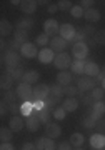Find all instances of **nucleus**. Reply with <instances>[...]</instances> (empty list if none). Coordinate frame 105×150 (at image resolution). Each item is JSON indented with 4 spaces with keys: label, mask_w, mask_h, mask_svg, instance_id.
<instances>
[{
    "label": "nucleus",
    "mask_w": 105,
    "mask_h": 150,
    "mask_svg": "<svg viewBox=\"0 0 105 150\" xmlns=\"http://www.w3.org/2000/svg\"><path fill=\"white\" fill-rule=\"evenodd\" d=\"M17 97L20 98L22 102H28V100H32L33 98V87L28 85V83H18V87H17Z\"/></svg>",
    "instance_id": "nucleus-4"
},
{
    "label": "nucleus",
    "mask_w": 105,
    "mask_h": 150,
    "mask_svg": "<svg viewBox=\"0 0 105 150\" xmlns=\"http://www.w3.org/2000/svg\"><path fill=\"white\" fill-rule=\"evenodd\" d=\"M62 38H65L67 42L74 40L75 42V35H77V28L72 25V23H62L60 25V33H58Z\"/></svg>",
    "instance_id": "nucleus-6"
},
{
    "label": "nucleus",
    "mask_w": 105,
    "mask_h": 150,
    "mask_svg": "<svg viewBox=\"0 0 105 150\" xmlns=\"http://www.w3.org/2000/svg\"><path fill=\"white\" fill-rule=\"evenodd\" d=\"M7 112H9V103H5L4 100H2V105H0V115H2V117H5Z\"/></svg>",
    "instance_id": "nucleus-53"
},
{
    "label": "nucleus",
    "mask_w": 105,
    "mask_h": 150,
    "mask_svg": "<svg viewBox=\"0 0 105 150\" xmlns=\"http://www.w3.org/2000/svg\"><path fill=\"white\" fill-rule=\"evenodd\" d=\"M95 130H97V134H104V135H105V120H104V118L97 122V125H95Z\"/></svg>",
    "instance_id": "nucleus-48"
},
{
    "label": "nucleus",
    "mask_w": 105,
    "mask_h": 150,
    "mask_svg": "<svg viewBox=\"0 0 105 150\" xmlns=\"http://www.w3.org/2000/svg\"><path fill=\"white\" fill-rule=\"evenodd\" d=\"M90 147L92 149H104L105 147V135L104 134H94L90 135Z\"/></svg>",
    "instance_id": "nucleus-19"
},
{
    "label": "nucleus",
    "mask_w": 105,
    "mask_h": 150,
    "mask_svg": "<svg viewBox=\"0 0 105 150\" xmlns=\"http://www.w3.org/2000/svg\"><path fill=\"white\" fill-rule=\"evenodd\" d=\"M50 113H53V110L52 108H43V110H40V112H37V117H38V120H40V123H50Z\"/></svg>",
    "instance_id": "nucleus-28"
},
{
    "label": "nucleus",
    "mask_w": 105,
    "mask_h": 150,
    "mask_svg": "<svg viewBox=\"0 0 105 150\" xmlns=\"http://www.w3.org/2000/svg\"><path fill=\"white\" fill-rule=\"evenodd\" d=\"M62 95H63V87L62 85L55 83V85L50 87V97H57V98H60Z\"/></svg>",
    "instance_id": "nucleus-38"
},
{
    "label": "nucleus",
    "mask_w": 105,
    "mask_h": 150,
    "mask_svg": "<svg viewBox=\"0 0 105 150\" xmlns=\"http://www.w3.org/2000/svg\"><path fill=\"white\" fill-rule=\"evenodd\" d=\"M43 32L47 33L48 37H57V33H60V25L55 18H48L43 23Z\"/></svg>",
    "instance_id": "nucleus-7"
},
{
    "label": "nucleus",
    "mask_w": 105,
    "mask_h": 150,
    "mask_svg": "<svg viewBox=\"0 0 105 150\" xmlns=\"http://www.w3.org/2000/svg\"><path fill=\"white\" fill-rule=\"evenodd\" d=\"M15 98H18V97H17V92H13V90H7L2 93V100L5 103H9V105L15 103Z\"/></svg>",
    "instance_id": "nucleus-32"
},
{
    "label": "nucleus",
    "mask_w": 105,
    "mask_h": 150,
    "mask_svg": "<svg viewBox=\"0 0 105 150\" xmlns=\"http://www.w3.org/2000/svg\"><path fill=\"white\" fill-rule=\"evenodd\" d=\"M90 95H92V98H94V102H100V100H104L105 90L102 88V87H95L94 90L90 92Z\"/></svg>",
    "instance_id": "nucleus-35"
},
{
    "label": "nucleus",
    "mask_w": 105,
    "mask_h": 150,
    "mask_svg": "<svg viewBox=\"0 0 105 150\" xmlns=\"http://www.w3.org/2000/svg\"><path fill=\"white\" fill-rule=\"evenodd\" d=\"M90 43V47H95V45H97V43H95V40H94V37L92 38H89V42H87V45H89Z\"/></svg>",
    "instance_id": "nucleus-59"
},
{
    "label": "nucleus",
    "mask_w": 105,
    "mask_h": 150,
    "mask_svg": "<svg viewBox=\"0 0 105 150\" xmlns=\"http://www.w3.org/2000/svg\"><path fill=\"white\" fill-rule=\"evenodd\" d=\"M35 145H37V150H55L57 149L53 139H50V137H40Z\"/></svg>",
    "instance_id": "nucleus-12"
},
{
    "label": "nucleus",
    "mask_w": 105,
    "mask_h": 150,
    "mask_svg": "<svg viewBox=\"0 0 105 150\" xmlns=\"http://www.w3.org/2000/svg\"><path fill=\"white\" fill-rule=\"evenodd\" d=\"M94 0H82L80 2V7L84 8V10H89V8H94Z\"/></svg>",
    "instance_id": "nucleus-49"
},
{
    "label": "nucleus",
    "mask_w": 105,
    "mask_h": 150,
    "mask_svg": "<svg viewBox=\"0 0 105 150\" xmlns=\"http://www.w3.org/2000/svg\"><path fill=\"white\" fill-rule=\"evenodd\" d=\"M4 65H7V69H17L20 67V62H22V57L18 52H13V50H7L4 52Z\"/></svg>",
    "instance_id": "nucleus-1"
},
{
    "label": "nucleus",
    "mask_w": 105,
    "mask_h": 150,
    "mask_svg": "<svg viewBox=\"0 0 105 150\" xmlns=\"http://www.w3.org/2000/svg\"><path fill=\"white\" fill-rule=\"evenodd\" d=\"M13 79H12L10 75L7 74H2V77H0V87H2V90L7 92V90H12V85H13Z\"/></svg>",
    "instance_id": "nucleus-23"
},
{
    "label": "nucleus",
    "mask_w": 105,
    "mask_h": 150,
    "mask_svg": "<svg viewBox=\"0 0 105 150\" xmlns=\"http://www.w3.org/2000/svg\"><path fill=\"white\" fill-rule=\"evenodd\" d=\"M52 115L55 120H63V118L67 117V110H63V107H55Z\"/></svg>",
    "instance_id": "nucleus-39"
},
{
    "label": "nucleus",
    "mask_w": 105,
    "mask_h": 150,
    "mask_svg": "<svg viewBox=\"0 0 105 150\" xmlns=\"http://www.w3.org/2000/svg\"><path fill=\"white\" fill-rule=\"evenodd\" d=\"M47 10H48V13H55V12L58 10V5L57 4H50V5L47 7Z\"/></svg>",
    "instance_id": "nucleus-57"
},
{
    "label": "nucleus",
    "mask_w": 105,
    "mask_h": 150,
    "mask_svg": "<svg viewBox=\"0 0 105 150\" xmlns=\"http://www.w3.org/2000/svg\"><path fill=\"white\" fill-rule=\"evenodd\" d=\"M57 5H58V10H62V12H65V10H72V7H74L70 0H58Z\"/></svg>",
    "instance_id": "nucleus-43"
},
{
    "label": "nucleus",
    "mask_w": 105,
    "mask_h": 150,
    "mask_svg": "<svg viewBox=\"0 0 105 150\" xmlns=\"http://www.w3.org/2000/svg\"><path fill=\"white\" fill-rule=\"evenodd\" d=\"M104 74H105V69H104Z\"/></svg>",
    "instance_id": "nucleus-64"
},
{
    "label": "nucleus",
    "mask_w": 105,
    "mask_h": 150,
    "mask_svg": "<svg viewBox=\"0 0 105 150\" xmlns=\"http://www.w3.org/2000/svg\"><path fill=\"white\" fill-rule=\"evenodd\" d=\"M45 134H47V137H50V139H57V137L62 135V129H60L58 123L50 122V123L45 125Z\"/></svg>",
    "instance_id": "nucleus-17"
},
{
    "label": "nucleus",
    "mask_w": 105,
    "mask_h": 150,
    "mask_svg": "<svg viewBox=\"0 0 105 150\" xmlns=\"http://www.w3.org/2000/svg\"><path fill=\"white\" fill-rule=\"evenodd\" d=\"M92 108H94L95 112H99V113H102V115H105V100H100V102H94Z\"/></svg>",
    "instance_id": "nucleus-46"
},
{
    "label": "nucleus",
    "mask_w": 105,
    "mask_h": 150,
    "mask_svg": "<svg viewBox=\"0 0 105 150\" xmlns=\"http://www.w3.org/2000/svg\"><path fill=\"white\" fill-rule=\"evenodd\" d=\"M12 137H13V132H12L10 127H2L0 129V140H2V144H10Z\"/></svg>",
    "instance_id": "nucleus-27"
},
{
    "label": "nucleus",
    "mask_w": 105,
    "mask_h": 150,
    "mask_svg": "<svg viewBox=\"0 0 105 150\" xmlns=\"http://www.w3.org/2000/svg\"><path fill=\"white\" fill-rule=\"evenodd\" d=\"M70 13H72V18L77 20V18H82V17H84L85 10L80 5H74V7H72V10H70Z\"/></svg>",
    "instance_id": "nucleus-40"
},
{
    "label": "nucleus",
    "mask_w": 105,
    "mask_h": 150,
    "mask_svg": "<svg viewBox=\"0 0 105 150\" xmlns=\"http://www.w3.org/2000/svg\"><path fill=\"white\" fill-rule=\"evenodd\" d=\"M33 28V20L32 18H22V20H18V23H17V30H25V32H28V30H32Z\"/></svg>",
    "instance_id": "nucleus-29"
},
{
    "label": "nucleus",
    "mask_w": 105,
    "mask_h": 150,
    "mask_svg": "<svg viewBox=\"0 0 105 150\" xmlns=\"http://www.w3.org/2000/svg\"><path fill=\"white\" fill-rule=\"evenodd\" d=\"M68 47V42L65 40V38H62L60 35L58 37H53L52 40H50V48H52L55 54H62V52H65Z\"/></svg>",
    "instance_id": "nucleus-9"
},
{
    "label": "nucleus",
    "mask_w": 105,
    "mask_h": 150,
    "mask_svg": "<svg viewBox=\"0 0 105 150\" xmlns=\"http://www.w3.org/2000/svg\"><path fill=\"white\" fill-rule=\"evenodd\" d=\"M48 95H50V87L45 83H38L33 88V100H45Z\"/></svg>",
    "instance_id": "nucleus-10"
},
{
    "label": "nucleus",
    "mask_w": 105,
    "mask_h": 150,
    "mask_svg": "<svg viewBox=\"0 0 105 150\" xmlns=\"http://www.w3.org/2000/svg\"><path fill=\"white\" fill-rule=\"evenodd\" d=\"M94 40L97 45H105V30H97Z\"/></svg>",
    "instance_id": "nucleus-44"
},
{
    "label": "nucleus",
    "mask_w": 105,
    "mask_h": 150,
    "mask_svg": "<svg viewBox=\"0 0 105 150\" xmlns=\"http://www.w3.org/2000/svg\"><path fill=\"white\" fill-rule=\"evenodd\" d=\"M38 62H42V64H50V62H53V59H55V52H53L52 48H42V50H38Z\"/></svg>",
    "instance_id": "nucleus-11"
},
{
    "label": "nucleus",
    "mask_w": 105,
    "mask_h": 150,
    "mask_svg": "<svg viewBox=\"0 0 105 150\" xmlns=\"http://www.w3.org/2000/svg\"><path fill=\"white\" fill-rule=\"evenodd\" d=\"M63 95H67V97H75V95H79V88L75 85H67V87H63Z\"/></svg>",
    "instance_id": "nucleus-42"
},
{
    "label": "nucleus",
    "mask_w": 105,
    "mask_h": 150,
    "mask_svg": "<svg viewBox=\"0 0 105 150\" xmlns=\"http://www.w3.org/2000/svg\"><path fill=\"white\" fill-rule=\"evenodd\" d=\"M100 10H97V8H89V10H85L84 13V18L89 23H95V22H99L100 20Z\"/></svg>",
    "instance_id": "nucleus-22"
},
{
    "label": "nucleus",
    "mask_w": 105,
    "mask_h": 150,
    "mask_svg": "<svg viewBox=\"0 0 105 150\" xmlns=\"http://www.w3.org/2000/svg\"><path fill=\"white\" fill-rule=\"evenodd\" d=\"M7 74L10 75L13 80H22L25 72H23V70H22L20 67H17V69H7Z\"/></svg>",
    "instance_id": "nucleus-34"
},
{
    "label": "nucleus",
    "mask_w": 105,
    "mask_h": 150,
    "mask_svg": "<svg viewBox=\"0 0 105 150\" xmlns=\"http://www.w3.org/2000/svg\"><path fill=\"white\" fill-rule=\"evenodd\" d=\"M10 4H12V5H22V2H20V0H12Z\"/></svg>",
    "instance_id": "nucleus-60"
},
{
    "label": "nucleus",
    "mask_w": 105,
    "mask_h": 150,
    "mask_svg": "<svg viewBox=\"0 0 105 150\" xmlns=\"http://www.w3.org/2000/svg\"><path fill=\"white\" fill-rule=\"evenodd\" d=\"M97 79H92V77H87V75H84V77H80L79 80H77V88H79V92H92L97 87Z\"/></svg>",
    "instance_id": "nucleus-3"
},
{
    "label": "nucleus",
    "mask_w": 105,
    "mask_h": 150,
    "mask_svg": "<svg viewBox=\"0 0 105 150\" xmlns=\"http://www.w3.org/2000/svg\"><path fill=\"white\" fill-rule=\"evenodd\" d=\"M75 150H82V149H80V147H77V149H75Z\"/></svg>",
    "instance_id": "nucleus-62"
},
{
    "label": "nucleus",
    "mask_w": 105,
    "mask_h": 150,
    "mask_svg": "<svg viewBox=\"0 0 105 150\" xmlns=\"http://www.w3.org/2000/svg\"><path fill=\"white\" fill-rule=\"evenodd\" d=\"M25 127H27L28 132H37V130L40 129V120H38V117H37V113H35V112L32 113L30 117H27Z\"/></svg>",
    "instance_id": "nucleus-16"
},
{
    "label": "nucleus",
    "mask_w": 105,
    "mask_h": 150,
    "mask_svg": "<svg viewBox=\"0 0 105 150\" xmlns=\"http://www.w3.org/2000/svg\"><path fill=\"white\" fill-rule=\"evenodd\" d=\"M85 37H87V35H85L84 30L80 28V30H77V35H75V42H84V38H85Z\"/></svg>",
    "instance_id": "nucleus-54"
},
{
    "label": "nucleus",
    "mask_w": 105,
    "mask_h": 150,
    "mask_svg": "<svg viewBox=\"0 0 105 150\" xmlns=\"http://www.w3.org/2000/svg\"><path fill=\"white\" fill-rule=\"evenodd\" d=\"M72 79H74V74L68 72V70H60L57 74V83L62 87H67L72 83Z\"/></svg>",
    "instance_id": "nucleus-13"
},
{
    "label": "nucleus",
    "mask_w": 105,
    "mask_h": 150,
    "mask_svg": "<svg viewBox=\"0 0 105 150\" xmlns=\"http://www.w3.org/2000/svg\"><path fill=\"white\" fill-rule=\"evenodd\" d=\"M37 7H38V2L37 0H22V12L23 13H27V15H33L35 13V10H37Z\"/></svg>",
    "instance_id": "nucleus-14"
},
{
    "label": "nucleus",
    "mask_w": 105,
    "mask_h": 150,
    "mask_svg": "<svg viewBox=\"0 0 105 150\" xmlns=\"http://www.w3.org/2000/svg\"><path fill=\"white\" fill-rule=\"evenodd\" d=\"M13 40L18 42L20 45H23L25 42H28V32H25V30H15L13 32Z\"/></svg>",
    "instance_id": "nucleus-31"
},
{
    "label": "nucleus",
    "mask_w": 105,
    "mask_h": 150,
    "mask_svg": "<svg viewBox=\"0 0 105 150\" xmlns=\"http://www.w3.org/2000/svg\"><path fill=\"white\" fill-rule=\"evenodd\" d=\"M79 105H80V102H79V98H75V97H67L62 102V107H63V110H67V113L75 112L79 108Z\"/></svg>",
    "instance_id": "nucleus-15"
},
{
    "label": "nucleus",
    "mask_w": 105,
    "mask_h": 150,
    "mask_svg": "<svg viewBox=\"0 0 105 150\" xmlns=\"http://www.w3.org/2000/svg\"><path fill=\"white\" fill-rule=\"evenodd\" d=\"M79 102L82 105H85V107H89V105H94V98L87 92H79Z\"/></svg>",
    "instance_id": "nucleus-33"
},
{
    "label": "nucleus",
    "mask_w": 105,
    "mask_h": 150,
    "mask_svg": "<svg viewBox=\"0 0 105 150\" xmlns=\"http://www.w3.org/2000/svg\"><path fill=\"white\" fill-rule=\"evenodd\" d=\"M72 57L67 54V52H62V54H57L55 59H53V65L57 67L58 70H67L68 67H72Z\"/></svg>",
    "instance_id": "nucleus-5"
},
{
    "label": "nucleus",
    "mask_w": 105,
    "mask_h": 150,
    "mask_svg": "<svg viewBox=\"0 0 105 150\" xmlns=\"http://www.w3.org/2000/svg\"><path fill=\"white\" fill-rule=\"evenodd\" d=\"M68 142H70V144L74 145L75 149H77V147H82V145H84L85 137H84L82 134H79V132H75V134L70 135V140H68Z\"/></svg>",
    "instance_id": "nucleus-30"
},
{
    "label": "nucleus",
    "mask_w": 105,
    "mask_h": 150,
    "mask_svg": "<svg viewBox=\"0 0 105 150\" xmlns=\"http://www.w3.org/2000/svg\"><path fill=\"white\" fill-rule=\"evenodd\" d=\"M32 113H33V102L28 100V102H22L20 103V115L22 117H30Z\"/></svg>",
    "instance_id": "nucleus-26"
},
{
    "label": "nucleus",
    "mask_w": 105,
    "mask_h": 150,
    "mask_svg": "<svg viewBox=\"0 0 105 150\" xmlns=\"http://www.w3.org/2000/svg\"><path fill=\"white\" fill-rule=\"evenodd\" d=\"M43 108H45V102L43 100H33V112L35 113L43 110Z\"/></svg>",
    "instance_id": "nucleus-47"
},
{
    "label": "nucleus",
    "mask_w": 105,
    "mask_h": 150,
    "mask_svg": "<svg viewBox=\"0 0 105 150\" xmlns=\"http://www.w3.org/2000/svg\"><path fill=\"white\" fill-rule=\"evenodd\" d=\"M72 147L74 145L70 144V142H62V144H58L57 150H72Z\"/></svg>",
    "instance_id": "nucleus-51"
},
{
    "label": "nucleus",
    "mask_w": 105,
    "mask_h": 150,
    "mask_svg": "<svg viewBox=\"0 0 105 150\" xmlns=\"http://www.w3.org/2000/svg\"><path fill=\"white\" fill-rule=\"evenodd\" d=\"M22 45L18 42H15V40H12L10 43H9V50H13V52H17V50H20Z\"/></svg>",
    "instance_id": "nucleus-52"
},
{
    "label": "nucleus",
    "mask_w": 105,
    "mask_h": 150,
    "mask_svg": "<svg viewBox=\"0 0 105 150\" xmlns=\"http://www.w3.org/2000/svg\"><path fill=\"white\" fill-rule=\"evenodd\" d=\"M85 65H87V62H85V60H74V62H72V67H70V70H72V74L82 75V74H85Z\"/></svg>",
    "instance_id": "nucleus-25"
},
{
    "label": "nucleus",
    "mask_w": 105,
    "mask_h": 150,
    "mask_svg": "<svg viewBox=\"0 0 105 150\" xmlns=\"http://www.w3.org/2000/svg\"><path fill=\"white\" fill-rule=\"evenodd\" d=\"M43 102H45V107H47V108H52V110H53L55 105H58V103L62 102V98H57V97H50V95H48Z\"/></svg>",
    "instance_id": "nucleus-37"
},
{
    "label": "nucleus",
    "mask_w": 105,
    "mask_h": 150,
    "mask_svg": "<svg viewBox=\"0 0 105 150\" xmlns=\"http://www.w3.org/2000/svg\"><path fill=\"white\" fill-rule=\"evenodd\" d=\"M13 27H12V23L7 18H2L0 20V33H2V37H9L10 33H13Z\"/></svg>",
    "instance_id": "nucleus-24"
},
{
    "label": "nucleus",
    "mask_w": 105,
    "mask_h": 150,
    "mask_svg": "<svg viewBox=\"0 0 105 150\" xmlns=\"http://www.w3.org/2000/svg\"><path fill=\"white\" fill-rule=\"evenodd\" d=\"M100 87H102V88H104V90H105V79H104V80H102V82H100Z\"/></svg>",
    "instance_id": "nucleus-61"
},
{
    "label": "nucleus",
    "mask_w": 105,
    "mask_h": 150,
    "mask_svg": "<svg viewBox=\"0 0 105 150\" xmlns=\"http://www.w3.org/2000/svg\"><path fill=\"white\" fill-rule=\"evenodd\" d=\"M38 79H40V74H38L37 70H27L25 74H23V79H22V82H23V83H28V85H32V83H35Z\"/></svg>",
    "instance_id": "nucleus-21"
},
{
    "label": "nucleus",
    "mask_w": 105,
    "mask_h": 150,
    "mask_svg": "<svg viewBox=\"0 0 105 150\" xmlns=\"http://www.w3.org/2000/svg\"><path fill=\"white\" fill-rule=\"evenodd\" d=\"M35 43L45 48V47L48 45V43H50V37H48V35H47L45 32H43V33H40V35H37V38H35Z\"/></svg>",
    "instance_id": "nucleus-36"
},
{
    "label": "nucleus",
    "mask_w": 105,
    "mask_h": 150,
    "mask_svg": "<svg viewBox=\"0 0 105 150\" xmlns=\"http://www.w3.org/2000/svg\"><path fill=\"white\" fill-rule=\"evenodd\" d=\"M87 115H89V117H92L95 122H99V120H102V118H104V115H102V113H99V112H95L94 108H92V110H90Z\"/></svg>",
    "instance_id": "nucleus-50"
},
{
    "label": "nucleus",
    "mask_w": 105,
    "mask_h": 150,
    "mask_svg": "<svg viewBox=\"0 0 105 150\" xmlns=\"http://www.w3.org/2000/svg\"><path fill=\"white\" fill-rule=\"evenodd\" d=\"M97 150H102V149H97Z\"/></svg>",
    "instance_id": "nucleus-63"
},
{
    "label": "nucleus",
    "mask_w": 105,
    "mask_h": 150,
    "mask_svg": "<svg viewBox=\"0 0 105 150\" xmlns=\"http://www.w3.org/2000/svg\"><path fill=\"white\" fill-rule=\"evenodd\" d=\"M82 30H84V33L85 35H87V37H95V33H97V28L94 27V25H92V23H87V25H85L84 28H82Z\"/></svg>",
    "instance_id": "nucleus-45"
},
{
    "label": "nucleus",
    "mask_w": 105,
    "mask_h": 150,
    "mask_svg": "<svg viewBox=\"0 0 105 150\" xmlns=\"http://www.w3.org/2000/svg\"><path fill=\"white\" fill-rule=\"evenodd\" d=\"M22 150H37V145L32 144V142H27V144H23Z\"/></svg>",
    "instance_id": "nucleus-56"
},
{
    "label": "nucleus",
    "mask_w": 105,
    "mask_h": 150,
    "mask_svg": "<svg viewBox=\"0 0 105 150\" xmlns=\"http://www.w3.org/2000/svg\"><path fill=\"white\" fill-rule=\"evenodd\" d=\"M20 55L25 57V59H35L38 57V52H37V45L32 42H25L20 48Z\"/></svg>",
    "instance_id": "nucleus-8"
},
{
    "label": "nucleus",
    "mask_w": 105,
    "mask_h": 150,
    "mask_svg": "<svg viewBox=\"0 0 105 150\" xmlns=\"http://www.w3.org/2000/svg\"><path fill=\"white\" fill-rule=\"evenodd\" d=\"M0 150H15V147L12 144H2L0 145Z\"/></svg>",
    "instance_id": "nucleus-58"
},
{
    "label": "nucleus",
    "mask_w": 105,
    "mask_h": 150,
    "mask_svg": "<svg viewBox=\"0 0 105 150\" xmlns=\"http://www.w3.org/2000/svg\"><path fill=\"white\" fill-rule=\"evenodd\" d=\"M100 74V67L95 62H87V65H85V75L87 77H92V79H97Z\"/></svg>",
    "instance_id": "nucleus-20"
},
{
    "label": "nucleus",
    "mask_w": 105,
    "mask_h": 150,
    "mask_svg": "<svg viewBox=\"0 0 105 150\" xmlns=\"http://www.w3.org/2000/svg\"><path fill=\"white\" fill-rule=\"evenodd\" d=\"M82 125H84L87 130H92V129H95V125H97V122H95L92 117H89V115H85L84 117V120H82Z\"/></svg>",
    "instance_id": "nucleus-41"
},
{
    "label": "nucleus",
    "mask_w": 105,
    "mask_h": 150,
    "mask_svg": "<svg viewBox=\"0 0 105 150\" xmlns=\"http://www.w3.org/2000/svg\"><path fill=\"white\" fill-rule=\"evenodd\" d=\"M87 55H89L87 42H74V45H72V57H75V60H85Z\"/></svg>",
    "instance_id": "nucleus-2"
},
{
    "label": "nucleus",
    "mask_w": 105,
    "mask_h": 150,
    "mask_svg": "<svg viewBox=\"0 0 105 150\" xmlns=\"http://www.w3.org/2000/svg\"><path fill=\"white\" fill-rule=\"evenodd\" d=\"M9 127L12 129V132H20V130H23V127H25L23 117L22 115H13L10 118V122H9Z\"/></svg>",
    "instance_id": "nucleus-18"
},
{
    "label": "nucleus",
    "mask_w": 105,
    "mask_h": 150,
    "mask_svg": "<svg viewBox=\"0 0 105 150\" xmlns=\"http://www.w3.org/2000/svg\"><path fill=\"white\" fill-rule=\"evenodd\" d=\"M9 110H10V113L17 115V113H20V105H15V103H12V105H9Z\"/></svg>",
    "instance_id": "nucleus-55"
}]
</instances>
